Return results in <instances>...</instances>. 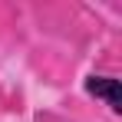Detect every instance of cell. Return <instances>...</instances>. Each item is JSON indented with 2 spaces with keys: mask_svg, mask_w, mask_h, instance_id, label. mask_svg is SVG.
Listing matches in <instances>:
<instances>
[{
  "mask_svg": "<svg viewBox=\"0 0 122 122\" xmlns=\"http://www.w3.org/2000/svg\"><path fill=\"white\" fill-rule=\"evenodd\" d=\"M86 92H89V96H96V99H106V106H109L112 112H119V109H122V86H119L116 76L92 73V76L86 79Z\"/></svg>",
  "mask_w": 122,
  "mask_h": 122,
  "instance_id": "1",
  "label": "cell"
}]
</instances>
